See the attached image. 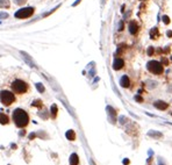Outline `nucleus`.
I'll use <instances>...</instances> for the list:
<instances>
[{"label": "nucleus", "mask_w": 172, "mask_h": 165, "mask_svg": "<svg viewBox=\"0 0 172 165\" xmlns=\"http://www.w3.org/2000/svg\"><path fill=\"white\" fill-rule=\"evenodd\" d=\"M13 120L15 122V124L20 128H24L29 122V116L27 114V112H24L21 108H16L13 112Z\"/></svg>", "instance_id": "1"}, {"label": "nucleus", "mask_w": 172, "mask_h": 165, "mask_svg": "<svg viewBox=\"0 0 172 165\" xmlns=\"http://www.w3.org/2000/svg\"><path fill=\"white\" fill-rule=\"evenodd\" d=\"M12 90L17 94H23L28 91V85H27V82H24L23 80L16 79V80H14L12 82Z\"/></svg>", "instance_id": "2"}, {"label": "nucleus", "mask_w": 172, "mask_h": 165, "mask_svg": "<svg viewBox=\"0 0 172 165\" xmlns=\"http://www.w3.org/2000/svg\"><path fill=\"white\" fill-rule=\"evenodd\" d=\"M0 100H1V102L5 106H9V105H12L15 101V96L11 91L5 90V91L0 92Z\"/></svg>", "instance_id": "3"}, {"label": "nucleus", "mask_w": 172, "mask_h": 165, "mask_svg": "<svg viewBox=\"0 0 172 165\" xmlns=\"http://www.w3.org/2000/svg\"><path fill=\"white\" fill-rule=\"evenodd\" d=\"M146 69L151 72V73H155V74H161L163 73V65H162L159 62L157 61H150L148 62L146 64Z\"/></svg>", "instance_id": "4"}, {"label": "nucleus", "mask_w": 172, "mask_h": 165, "mask_svg": "<svg viewBox=\"0 0 172 165\" xmlns=\"http://www.w3.org/2000/svg\"><path fill=\"white\" fill-rule=\"evenodd\" d=\"M34 14V8L33 7H26V8L19 9V11L15 13V17L17 19H26V17H29Z\"/></svg>", "instance_id": "5"}, {"label": "nucleus", "mask_w": 172, "mask_h": 165, "mask_svg": "<svg viewBox=\"0 0 172 165\" xmlns=\"http://www.w3.org/2000/svg\"><path fill=\"white\" fill-rule=\"evenodd\" d=\"M124 66V62L122 58H115L113 62V69L114 70H121Z\"/></svg>", "instance_id": "6"}, {"label": "nucleus", "mask_w": 172, "mask_h": 165, "mask_svg": "<svg viewBox=\"0 0 172 165\" xmlns=\"http://www.w3.org/2000/svg\"><path fill=\"white\" fill-rule=\"evenodd\" d=\"M128 28H129V31H130L131 35H135L136 33H137V30H138V26H137V23H136L135 21H130Z\"/></svg>", "instance_id": "7"}, {"label": "nucleus", "mask_w": 172, "mask_h": 165, "mask_svg": "<svg viewBox=\"0 0 172 165\" xmlns=\"http://www.w3.org/2000/svg\"><path fill=\"white\" fill-rule=\"evenodd\" d=\"M154 106L156 107V108H158V109H161V111H163V109H166L169 107V105L166 104L165 101H161V100H159V101H156L155 104H154Z\"/></svg>", "instance_id": "8"}, {"label": "nucleus", "mask_w": 172, "mask_h": 165, "mask_svg": "<svg viewBox=\"0 0 172 165\" xmlns=\"http://www.w3.org/2000/svg\"><path fill=\"white\" fill-rule=\"evenodd\" d=\"M120 85L122 87H129V85H130V81H129V78L128 76H122L121 79H120Z\"/></svg>", "instance_id": "9"}, {"label": "nucleus", "mask_w": 172, "mask_h": 165, "mask_svg": "<svg viewBox=\"0 0 172 165\" xmlns=\"http://www.w3.org/2000/svg\"><path fill=\"white\" fill-rule=\"evenodd\" d=\"M79 163V158L77 154H72L70 156V165H78Z\"/></svg>", "instance_id": "10"}, {"label": "nucleus", "mask_w": 172, "mask_h": 165, "mask_svg": "<svg viewBox=\"0 0 172 165\" xmlns=\"http://www.w3.org/2000/svg\"><path fill=\"white\" fill-rule=\"evenodd\" d=\"M148 135L150 137H154V138H161V137H163V134L159 131H156V130H150L148 132Z\"/></svg>", "instance_id": "11"}, {"label": "nucleus", "mask_w": 172, "mask_h": 165, "mask_svg": "<svg viewBox=\"0 0 172 165\" xmlns=\"http://www.w3.org/2000/svg\"><path fill=\"white\" fill-rule=\"evenodd\" d=\"M8 121H9V119H8V116H7L6 114L0 113V123H1V124H7V123H8Z\"/></svg>", "instance_id": "12"}, {"label": "nucleus", "mask_w": 172, "mask_h": 165, "mask_svg": "<svg viewBox=\"0 0 172 165\" xmlns=\"http://www.w3.org/2000/svg\"><path fill=\"white\" fill-rule=\"evenodd\" d=\"M66 138L70 139V141H74V138H76V134H74V131L73 130H69V131H66Z\"/></svg>", "instance_id": "13"}, {"label": "nucleus", "mask_w": 172, "mask_h": 165, "mask_svg": "<svg viewBox=\"0 0 172 165\" xmlns=\"http://www.w3.org/2000/svg\"><path fill=\"white\" fill-rule=\"evenodd\" d=\"M0 7H1V8H8L9 0H0Z\"/></svg>", "instance_id": "14"}, {"label": "nucleus", "mask_w": 172, "mask_h": 165, "mask_svg": "<svg viewBox=\"0 0 172 165\" xmlns=\"http://www.w3.org/2000/svg\"><path fill=\"white\" fill-rule=\"evenodd\" d=\"M57 112H58V109H57V106L56 105H52L51 106V116L54 117H56V115H57Z\"/></svg>", "instance_id": "15"}, {"label": "nucleus", "mask_w": 172, "mask_h": 165, "mask_svg": "<svg viewBox=\"0 0 172 165\" xmlns=\"http://www.w3.org/2000/svg\"><path fill=\"white\" fill-rule=\"evenodd\" d=\"M107 111H108L109 112V115H111V116H115L116 115V113H115V111H114V109L113 108H112V107L111 106H108V107H107Z\"/></svg>", "instance_id": "16"}, {"label": "nucleus", "mask_w": 172, "mask_h": 165, "mask_svg": "<svg viewBox=\"0 0 172 165\" xmlns=\"http://www.w3.org/2000/svg\"><path fill=\"white\" fill-rule=\"evenodd\" d=\"M36 88L39 90V92H41V93H43L44 92V86L41 84V82H39V84H36Z\"/></svg>", "instance_id": "17"}, {"label": "nucleus", "mask_w": 172, "mask_h": 165, "mask_svg": "<svg viewBox=\"0 0 172 165\" xmlns=\"http://www.w3.org/2000/svg\"><path fill=\"white\" fill-rule=\"evenodd\" d=\"M33 106L34 107H42V101H41V100H34V101H33Z\"/></svg>", "instance_id": "18"}, {"label": "nucleus", "mask_w": 172, "mask_h": 165, "mask_svg": "<svg viewBox=\"0 0 172 165\" xmlns=\"http://www.w3.org/2000/svg\"><path fill=\"white\" fill-rule=\"evenodd\" d=\"M163 21H164V23H165V24H169V23H170V17H169L168 15H164L163 16Z\"/></svg>", "instance_id": "19"}, {"label": "nucleus", "mask_w": 172, "mask_h": 165, "mask_svg": "<svg viewBox=\"0 0 172 165\" xmlns=\"http://www.w3.org/2000/svg\"><path fill=\"white\" fill-rule=\"evenodd\" d=\"M157 34H158V31H157V28H154L152 30H151V37H155V36H157Z\"/></svg>", "instance_id": "20"}, {"label": "nucleus", "mask_w": 172, "mask_h": 165, "mask_svg": "<svg viewBox=\"0 0 172 165\" xmlns=\"http://www.w3.org/2000/svg\"><path fill=\"white\" fill-rule=\"evenodd\" d=\"M6 17H8L7 13H0V19H6Z\"/></svg>", "instance_id": "21"}, {"label": "nucleus", "mask_w": 172, "mask_h": 165, "mask_svg": "<svg viewBox=\"0 0 172 165\" xmlns=\"http://www.w3.org/2000/svg\"><path fill=\"white\" fill-rule=\"evenodd\" d=\"M134 99H135L136 101H138V102H142V101H143V99H142L139 96H135V97H134Z\"/></svg>", "instance_id": "22"}, {"label": "nucleus", "mask_w": 172, "mask_h": 165, "mask_svg": "<svg viewBox=\"0 0 172 165\" xmlns=\"http://www.w3.org/2000/svg\"><path fill=\"white\" fill-rule=\"evenodd\" d=\"M27 0H15V4H17V5H22V4H24Z\"/></svg>", "instance_id": "23"}, {"label": "nucleus", "mask_w": 172, "mask_h": 165, "mask_svg": "<svg viewBox=\"0 0 172 165\" xmlns=\"http://www.w3.org/2000/svg\"><path fill=\"white\" fill-rule=\"evenodd\" d=\"M152 52H154V48H152V47H150L149 50H148V55H149V56H151V55H152Z\"/></svg>", "instance_id": "24"}, {"label": "nucleus", "mask_w": 172, "mask_h": 165, "mask_svg": "<svg viewBox=\"0 0 172 165\" xmlns=\"http://www.w3.org/2000/svg\"><path fill=\"white\" fill-rule=\"evenodd\" d=\"M120 121H121V123L123 124V123H124V121H127V119H126L124 116H121V117H120Z\"/></svg>", "instance_id": "25"}, {"label": "nucleus", "mask_w": 172, "mask_h": 165, "mask_svg": "<svg viewBox=\"0 0 172 165\" xmlns=\"http://www.w3.org/2000/svg\"><path fill=\"white\" fill-rule=\"evenodd\" d=\"M158 164H159V165H164V163L162 162V158H161V157L158 158Z\"/></svg>", "instance_id": "26"}, {"label": "nucleus", "mask_w": 172, "mask_h": 165, "mask_svg": "<svg viewBox=\"0 0 172 165\" xmlns=\"http://www.w3.org/2000/svg\"><path fill=\"white\" fill-rule=\"evenodd\" d=\"M168 36H169V37H172V31H171V30L168 31Z\"/></svg>", "instance_id": "27"}, {"label": "nucleus", "mask_w": 172, "mask_h": 165, "mask_svg": "<svg viewBox=\"0 0 172 165\" xmlns=\"http://www.w3.org/2000/svg\"><path fill=\"white\" fill-rule=\"evenodd\" d=\"M123 164H129V161L128 159H123Z\"/></svg>", "instance_id": "28"}, {"label": "nucleus", "mask_w": 172, "mask_h": 165, "mask_svg": "<svg viewBox=\"0 0 172 165\" xmlns=\"http://www.w3.org/2000/svg\"><path fill=\"white\" fill-rule=\"evenodd\" d=\"M34 137H35V134H31L30 136H29V138H34Z\"/></svg>", "instance_id": "29"}, {"label": "nucleus", "mask_w": 172, "mask_h": 165, "mask_svg": "<svg viewBox=\"0 0 172 165\" xmlns=\"http://www.w3.org/2000/svg\"><path fill=\"white\" fill-rule=\"evenodd\" d=\"M171 59H172V57H171Z\"/></svg>", "instance_id": "30"}]
</instances>
